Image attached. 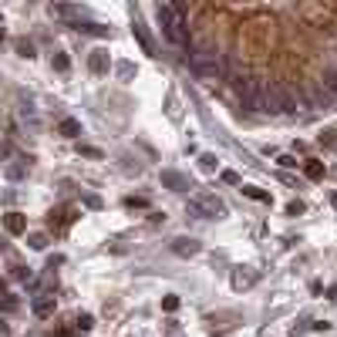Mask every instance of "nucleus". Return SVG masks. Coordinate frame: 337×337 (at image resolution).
Listing matches in <instances>:
<instances>
[{"instance_id":"f257e3e1","label":"nucleus","mask_w":337,"mask_h":337,"mask_svg":"<svg viewBox=\"0 0 337 337\" xmlns=\"http://www.w3.org/2000/svg\"><path fill=\"white\" fill-rule=\"evenodd\" d=\"M155 17L162 24V34H166L168 44H186V31H182V14L166 3V0H159V10H155Z\"/></svg>"},{"instance_id":"f03ea898","label":"nucleus","mask_w":337,"mask_h":337,"mask_svg":"<svg viewBox=\"0 0 337 337\" xmlns=\"http://www.w3.org/2000/svg\"><path fill=\"white\" fill-rule=\"evenodd\" d=\"M186 212L196 216V219H223L226 216V203L219 199V196H212V192H199L196 199H189Z\"/></svg>"},{"instance_id":"7ed1b4c3","label":"nucleus","mask_w":337,"mask_h":337,"mask_svg":"<svg viewBox=\"0 0 337 337\" xmlns=\"http://www.w3.org/2000/svg\"><path fill=\"white\" fill-rule=\"evenodd\" d=\"M81 14H84V10H81L78 3H71V0H54V3H51V17L61 20V24H78Z\"/></svg>"},{"instance_id":"20e7f679","label":"nucleus","mask_w":337,"mask_h":337,"mask_svg":"<svg viewBox=\"0 0 337 337\" xmlns=\"http://www.w3.org/2000/svg\"><path fill=\"white\" fill-rule=\"evenodd\" d=\"M199 250H203V243H199L196 236H175V240H172V253H175V256H196Z\"/></svg>"},{"instance_id":"39448f33","label":"nucleus","mask_w":337,"mask_h":337,"mask_svg":"<svg viewBox=\"0 0 337 337\" xmlns=\"http://www.w3.org/2000/svg\"><path fill=\"white\" fill-rule=\"evenodd\" d=\"M88 68H91V75H108V68H112L108 51L105 47H94L91 54H88Z\"/></svg>"},{"instance_id":"423d86ee","label":"nucleus","mask_w":337,"mask_h":337,"mask_svg":"<svg viewBox=\"0 0 337 337\" xmlns=\"http://www.w3.org/2000/svg\"><path fill=\"white\" fill-rule=\"evenodd\" d=\"M196 71H199V78H206V81H212V78L219 81V78L226 75V68H223V61H219V57H212V61H199V64H196Z\"/></svg>"},{"instance_id":"0eeeda50","label":"nucleus","mask_w":337,"mask_h":337,"mask_svg":"<svg viewBox=\"0 0 337 337\" xmlns=\"http://www.w3.org/2000/svg\"><path fill=\"white\" fill-rule=\"evenodd\" d=\"M3 226H7V233H10V236H20V233H27V216L14 209V212H7V216H3Z\"/></svg>"},{"instance_id":"6e6552de","label":"nucleus","mask_w":337,"mask_h":337,"mask_svg":"<svg viewBox=\"0 0 337 337\" xmlns=\"http://www.w3.org/2000/svg\"><path fill=\"white\" fill-rule=\"evenodd\" d=\"M253 283H256V273H253L250 266H236V270H233V287H236V290H246V287H253Z\"/></svg>"},{"instance_id":"1a4fd4ad","label":"nucleus","mask_w":337,"mask_h":337,"mask_svg":"<svg viewBox=\"0 0 337 337\" xmlns=\"http://www.w3.org/2000/svg\"><path fill=\"white\" fill-rule=\"evenodd\" d=\"M54 307H57L54 294H41V297H34V314H38V317H51Z\"/></svg>"},{"instance_id":"9d476101","label":"nucleus","mask_w":337,"mask_h":337,"mask_svg":"<svg viewBox=\"0 0 337 337\" xmlns=\"http://www.w3.org/2000/svg\"><path fill=\"white\" fill-rule=\"evenodd\" d=\"M162 186L175 189V192H182V189H192V182H186V175H179V172L166 168V172H162Z\"/></svg>"},{"instance_id":"9b49d317","label":"nucleus","mask_w":337,"mask_h":337,"mask_svg":"<svg viewBox=\"0 0 337 337\" xmlns=\"http://www.w3.org/2000/svg\"><path fill=\"white\" fill-rule=\"evenodd\" d=\"M75 31H81V34H91V38H108V34H112L105 24H94V20H88V24H81V20H78Z\"/></svg>"},{"instance_id":"f8f14e48","label":"nucleus","mask_w":337,"mask_h":337,"mask_svg":"<svg viewBox=\"0 0 337 337\" xmlns=\"http://www.w3.org/2000/svg\"><path fill=\"white\" fill-rule=\"evenodd\" d=\"M131 34H135V41L142 44V51H145V54H155V44H152V38H149V34H145V27H142L138 20L131 24Z\"/></svg>"},{"instance_id":"ddd939ff","label":"nucleus","mask_w":337,"mask_h":337,"mask_svg":"<svg viewBox=\"0 0 337 337\" xmlns=\"http://www.w3.org/2000/svg\"><path fill=\"white\" fill-rule=\"evenodd\" d=\"M240 192H243L246 199H253V203H266V206L273 203V199H270V192H263L260 186H240Z\"/></svg>"},{"instance_id":"4468645a","label":"nucleus","mask_w":337,"mask_h":337,"mask_svg":"<svg viewBox=\"0 0 337 337\" xmlns=\"http://www.w3.org/2000/svg\"><path fill=\"white\" fill-rule=\"evenodd\" d=\"M57 131H61L64 138H78V135H81V122H75V118H61Z\"/></svg>"},{"instance_id":"2eb2a0df","label":"nucleus","mask_w":337,"mask_h":337,"mask_svg":"<svg viewBox=\"0 0 337 337\" xmlns=\"http://www.w3.org/2000/svg\"><path fill=\"white\" fill-rule=\"evenodd\" d=\"M303 172H307V179H314V182H317V179H324V162L310 159V162L303 166Z\"/></svg>"},{"instance_id":"dca6fc26","label":"nucleus","mask_w":337,"mask_h":337,"mask_svg":"<svg viewBox=\"0 0 337 337\" xmlns=\"http://www.w3.org/2000/svg\"><path fill=\"white\" fill-rule=\"evenodd\" d=\"M115 71H118L122 81H131V78H135V64H131V61H118V64H115Z\"/></svg>"},{"instance_id":"f3484780","label":"nucleus","mask_w":337,"mask_h":337,"mask_svg":"<svg viewBox=\"0 0 337 337\" xmlns=\"http://www.w3.org/2000/svg\"><path fill=\"white\" fill-rule=\"evenodd\" d=\"M199 168H203V172H216V168H219L216 155H212V152H203V155H199Z\"/></svg>"},{"instance_id":"a211bd4d","label":"nucleus","mask_w":337,"mask_h":337,"mask_svg":"<svg viewBox=\"0 0 337 337\" xmlns=\"http://www.w3.org/2000/svg\"><path fill=\"white\" fill-rule=\"evenodd\" d=\"M51 64H54V71H61V75L71 68V61H68V54H64V51H57V54L51 57Z\"/></svg>"},{"instance_id":"6ab92c4d","label":"nucleus","mask_w":337,"mask_h":337,"mask_svg":"<svg viewBox=\"0 0 337 337\" xmlns=\"http://www.w3.org/2000/svg\"><path fill=\"white\" fill-rule=\"evenodd\" d=\"M75 327H78V331H91V327H94V317H91V314H78Z\"/></svg>"},{"instance_id":"aec40b11","label":"nucleus","mask_w":337,"mask_h":337,"mask_svg":"<svg viewBox=\"0 0 337 337\" xmlns=\"http://www.w3.org/2000/svg\"><path fill=\"white\" fill-rule=\"evenodd\" d=\"M162 310H168V314L179 310V297H175V294H166V297H162Z\"/></svg>"},{"instance_id":"412c9836","label":"nucleus","mask_w":337,"mask_h":337,"mask_svg":"<svg viewBox=\"0 0 337 337\" xmlns=\"http://www.w3.org/2000/svg\"><path fill=\"white\" fill-rule=\"evenodd\" d=\"M320 142H324V145H334V149H337V128H324V131H320Z\"/></svg>"},{"instance_id":"4be33fe9","label":"nucleus","mask_w":337,"mask_h":337,"mask_svg":"<svg viewBox=\"0 0 337 337\" xmlns=\"http://www.w3.org/2000/svg\"><path fill=\"white\" fill-rule=\"evenodd\" d=\"M17 54L20 57H34V44H31V41H17Z\"/></svg>"},{"instance_id":"5701e85b","label":"nucleus","mask_w":337,"mask_h":337,"mask_svg":"<svg viewBox=\"0 0 337 337\" xmlns=\"http://www.w3.org/2000/svg\"><path fill=\"white\" fill-rule=\"evenodd\" d=\"M24 175H27V168H24V166H10V168H7V179H14V182L24 179Z\"/></svg>"},{"instance_id":"b1692460","label":"nucleus","mask_w":337,"mask_h":337,"mask_svg":"<svg viewBox=\"0 0 337 337\" xmlns=\"http://www.w3.org/2000/svg\"><path fill=\"white\" fill-rule=\"evenodd\" d=\"M27 243L34 246V250H44V246H47V236H44V233H34V236H31Z\"/></svg>"},{"instance_id":"393cba45","label":"nucleus","mask_w":337,"mask_h":337,"mask_svg":"<svg viewBox=\"0 0 337 337\" xmlns=\"http://www.w3.org/2000/svg\"><path fill=\"white\" fill-rule=\"evenodd\" d=\"M277 166H283V168H297V159H294V155H277Z\"/></svg>"},{"instance_id":"a878e982","label":"nucleus","mask_w":337,"mask_h":337,"mask_svg":"<svg viewBox=\"0 0 337 337\" xmlns=\"http://www.w3.org/2000/svg\"><path fill=\"white\" fill-rule=\"evenodd\" d=\"M81 203H84L88 209H101V199H98V196H91V192H88V196H81Z\"/></svg>"},{"instance_id":"bb28decb","label":"nucleus","mask_w":337,"mask_h":337,"mask_svg":"<svg viewBox=\"0 0 337 337\" xmlns=\"http://www.w3.org/2000/svg\"><path fill=\"white\" fill-rule=\"evenodd\" d=\"M81 155H88V159H101V149H94V145H81Z\"/></svg>"},{"instance_id":"cd10ccee","label":"nucleus","mask_w":337,"mask_h":337,"mask_svg":"<svg viewBox=\"0 0 337 337\" xmlns=\"http://www.w3.org/2000/svg\"><path fill=\"white\" fill-rule=\"evenodd\" d=\"M223 182H229V186H240V175H236L233 168H226V172H223Z\"/></svg>"},{"instance_id":"c85d7f7f","label":"nucleus","mask_w":337,"mask_h":337,"mask_svg":"<svg viewBox=\"0 0 337 337\" xmlns=\"http://www.w3.org/2000/svg\"><path fill=\"white\" fill-rule=\"evenodd\" d=\"M287 212H290V216H297V212H303V203H300V199H297V203H290V206H287Z\"/></svg>"},{"instance_id":"c756f323","label":"nucleus","mask_w":337,"mask_h":337,"mask_svg":"<svg viewBox=\"0 0 337 337\" xmlns=\"http://www.w3.org/2000/svg\"><path fill=\"white\" fill-rule=\"evenodd\" d=\"M331 206H334V209H337V192H331Z\"/></svg>"},{"instance_id":"7c9ffc66","label":"nucleus","mask_w":337,"mask_h":337,"mask_svg":"<svg viewBox=\"0 0 337 337\" xmlns=\"http://www.w3.org/2000/svg\"><path fill=\"white\" fill-rule=\"evenodd\" d=\"M0 41H3V24H0Z\"/></svg>"}]
</instances>
